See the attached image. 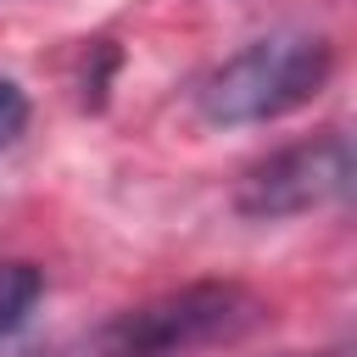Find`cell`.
Wrapping results in <instances>:
<instances>
[{
	"instance_id": "6da1fadb",
	"label": "cell",
	"mask_w": 357,
	"mask_h": 357,
	"mask_svg": "<svg viewBox=\"0 0 357 357\" xmlns=\"http://www.w3.org/2000/svg\"><path fill=\"white\" fill-rule=\"evenodd\" d=\"M335 73V56L318 33L279 28L234 50L223 67H212L195 89V106L218 128H245V123H273L296 106H307Z\"/></svg>"
},
{
	"instance_id": "7a4b0ae2",
	"label": "cell",
	"mask_w": 357,
	"mask_h": 357,
	"mask_svg": "<svg viewBox=\"0 0 357 357\" xmlns=\"http://www.w3.org/2000/svg\"><path fill=\"white\" fill-rule=\"evenodd\" d=\"M257 318H262V301L245 284L206 279V284H184V290H167L156 301L117 312L106 329H95L84 357H178L212 340H234Z\"/></svg>"
},
{
	"instance_id": "3957f363",
	"label": "cell",
	"mask_w": 357,
	"mask_h": 357,
	"mask_svg": "<svg viewBox=\"0 0 357 357\" xmlns=\"http://www.w3.org/2000/svg\"><path fill=\"white\" fill-rule=\"evenodd\" d=\"M329 201H346V167H340L335 134L284 145L279 156L257 162L234 195V206L245 218H301V212L329 206Z\"/></svg>"
},
{
	"instance_id": "277c9868",
	"label": "cell",
	"mask_w": 357,
	"mask_h": 357,
	"mask_svg": "<svg viewBox=\"0 0 357 357\" xmlns=\"http://www.w3.org/2000/svg\"><path fill=\"white\" fill-rule=\"evenodd\" d=\"M39 290H45V279L33 262H0V335H11L33 312Z\"/></svg>"
},
{
	"instance_id": "5b68a950",
	"label": "cell",
	"mask_w": 357,
	"mask_h": 357,
	"mask_svg": "<svg viewBox=\"0 0 357 357\" xmlns=\"http://www.w3.org/2000/svg\"><path fill=\"white\" fill-rule=\"evenodd\" d=\"M22 128H28V95H22L17 78L0 73V156L22 139Z\"/></svg>"
},
{
	"instance_id": "8992f818",
	"label": "cell",
	"mask_w": 357,
	"mask_h": 357,
	"mask_svg": "<svg viewBox=\"0 0 357 357\" xmlns=\"http://www.w3.org/2000/svg\"><path fill=\"white\" fill-rule=\"evenodd\" d=\"M335 139H340V167H346V201H357V123L335 128Z\"/></svg>"
}]
</instances>
